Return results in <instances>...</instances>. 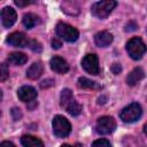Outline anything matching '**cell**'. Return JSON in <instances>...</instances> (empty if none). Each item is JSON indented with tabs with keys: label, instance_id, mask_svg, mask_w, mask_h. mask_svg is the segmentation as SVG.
Listing matches in <instances>:
<instances>
[{
	"label": "cell",
	"instance_id": "1",
	"mask_svg": "<svg viewBox=\"0 0 147 147\" xmlns=\"http://www.w3.org/2000/svg\"><path fill=\"white\" fill-rule=\"evenodd\" d=\"M117 6V2L115 0H100L95 2L92 8V15H94L98 18H106Z\"/></svg>",
	"mask_w": 147,
	"mask_h": 147
},
{
	"label": "cell",
	"instance_id": "2",
	"mask_svg": "<svg viewBox=\"0 0 147 147\" xmlns=\"http://www.w3.org/2000/svg\"><path fill=\"white\" fill-rule=\"evenodd\" d=\"M53 125V132L56 137L59 138H64L67 136H69V133L71 132V125L69 123V121L61 115H56L53 118L52 122Z\"/></svg>",
	"mask_w": 147,
	"mask_h": 147
},
{
	"label": "cell",
	"instance_id": "3",
	"mask_svg": "<svg viewBox=\"0 0 147 147\" xmlns=\"http://www.w3.org/2000/svg\"><path fill=\"white\" fill-rule=\"evenodd\" d=\"M147 47L146 45L144 44V41L138 38V37H134L132 39H130L127 42H126V51L129 53V55L133 59V60H139L142 57V55L145 54Z\"/></svg>",
	"mask_w": 147,
	"mask_h": 147
},
{
	"label": "cell",
	"instance_id": "4",
	"mask_svg": "<svg viewBox=\"0 0 147 147\" xmlns=\"http://www.w3.org/2000/svg\"><path fill=\"white\" fill-rule=\"evenodd\" d=\"M141 114H142V110H141L140 105L137 102H133L126 106L125 108H123V110L119 114V117L125 123H132V122L138 121L141 117Z\"/></svg>",
	"mask_w": 147,
	"mask_h": 147
},
{
	"label": "cell",
	"instance_id": "5",
	"mask_svg": "<svg viewBox=\"0 0 147 147\" xmlns=\"http://www.w3.org/2000/svg\"><path fill=\"white\" fill-rule=\"evenodd\" d=\"M56 33L59 37H61L63 40L72 42L76 41L79 37V32L74 26L67 24V23H57L56 25Z\"/></svg>",
	"mask_w": 147,
	"mask_h": 147
},
{
	"label": "cell",
	"instance_id": "6",
	"mask_svg": "<svg viewBox=\"0 0 147 147\" xmlns=\"http://www.w3.org/2000/svg\"><path fill=\"white\" fill-rule=\"evenodd\" d=\"M116 127V122L110 116H102L98 119L95 130L99 134H109Z\"/></svg>",
	"mask_w": 147,
	"mask_h": 147
},
{
	"label": "cell",
	"instance_id": "7",
	"mask_svg": "<svg viewBox=\"0 0 147 147\" xmlns=\"http://www.w3.org/2000/svg\"><path fill=\"white\" fill-rule=\"evenodd\" d=\"M82 67L84 70L91 75H98L100 71L99 68V60L95 54H87L82 60Z\"/></svg>",
	"mask_w": 147,
	"mask_h": 147
},
{
	"label": "cell",
	"instance_id": "8",
	"mask_svg": "<svg viewBox=\"0 0 147 147\" xmlns=\"http://www.w3.org/2000/svg\"><path fill=\"white\" fill-rule=\"evenodd\" d=\"M29 39L22 32H13L8 36L7 42L14 47H25L29 45Z\"/></svg>",
	"mask_w": 147,
	"mask_h": 147
},
{
	"label": "cell",
	"instance_id": "9",
	"mask_svg": "<svg viewBox=\"0 0 147 147\" xmlns=\"http://www.w3.org/2000/svg\"><path fill=\"white\" fill-rule=\"evenodd\" d=\"M16 11L11 7H5L1 10V22L5 28H10L16 22Z\"/></svg>",
	"mask_w": 147,
	"mask_h": 147
},
{
	"label": "cell",
	"instance_id": "10",
	"mask_svg": "<svg viewBox=\"0 0 147 147\" xmlns=\"http://www.w3.org/2000/svg\"><path fill=\"white\" fill-rule=\"evenodd\" d=\"M17 96L23 102H30L37 98V91L32 86H22L17 91Z\"/></svg>",
	"mask_w": 147,
	"mask_h": 147
},
{
	"label": "cell",
	"instance_id": "11",
	"mask_svg": "<svg viewBox=\"0 0 147 147\" xmlns=\"http://www.w3.org/2000/svg\"><path fill=\"white\" fill-rule=\"evenodd\" d=\"M51 68L53 71L57 72V74H67L69 71V64L67 63V61L60 56H54L51 62Z\"/></svg>",
	"mask_w": 147,
	"mask_h": 147
},
{
	"label": "cell",
	"instance_id": "12",
	"mask_svg": "<svg viewBox=\"0 0 147 147\" xmlns=\"http://www.w3.org/2000/svg\"><path fill=\"white\" fill-rule=\"evenodd\" d=\"M94 41H95L96 46H99V47H107L113 42V36H111V33H109L107 31H101L95 34Z\"/></svg>",
	"mask_w": 147,
	"mask_h": 147
},
{
	"label": "cell",
	"instance_id": "13",
	"mask_svg": "<svg viewBox=\"0 0 147 147\" xmlns=\"http://www.w3.org/2000/svg\"><path fill=\"white\" fill-rule=\"evenodd\" d=\"M144 77H145L144 70H142L141 68H134V69L129 74V76L126 77V83H127V85H130V86H134V85H137Z\"/></svg>",
	"mask_w": 147,
	"mask_h": 147
},
{
	"label": "cell",
	"instance_id": "14",
	"mask_svg": "<svg viewBox=\"0 0 147 147\" xmlns=\"http://www.w3.org/2000/svg\"><path fill=\"white\" fill-rule=\"evenodd\" d=\"M44 71V65L41 62H34L33 64H31V67L26 70V76L30 79H37L41 76Z\"/></svg>",
	"mask_w": 147,
	"mask_h": 147
},
{
	"label": "cell",
	"instance_id": "15",
	"mask_svg": "<svg viewBox=\"0 0 147 147\" xmlns=\"http://www.w3.org/2000/svg\"><path fill=\"white\" fill-rule=\"evenodd\" d=\"M21 144L25 147H44V142L32 136H23L21 138Z\"/></svg>",
	"mask_w": 147,
	"mask_h": 147
},
{
	"label": "cell",
	"instance_id": "16",
	"mask_svg": "<svg viewBox=\"0 0 147 147\" xmlns=\"http://www.w3.org/2000/svg\"><path fill=\"white\" fill-rule=\"evenodd\" d=\"M7 60H8L9 63H11L14 65H22V64H24L28 61V56L25 54H23V53L15 52V53L9 54Z\"/></svg>",
	"mask_w": 147,
	"mask_h": 147
},
{
	"label": "cell",
	"instance_id": "17",
	"mask_svg": "<svg viewBox=\"0 0 147 147\" xmlns=\"http://www.w3.org/2000/svg\"><path fill=\"white\" fill-rule=\"evenodd\" d=\"M77 85L79 88H90V90H99L101 87L96 82H93L86 77H80L77 82Z\"/></svg>",
	"mask_w": 147,
	"mask_h": 147
},
{
	"label": "cell",
	"instance_id": "18",
	"mask_svg": "<svg viewBox=\"0 0 147 147\" xmlns=\"http://www.w3.org/2000/svg\"><path fill=\"white\" fill-rule=\"evenodd\" d=\"M38 23H39V17L32 13L25 14L23 16V24L25 25L26 29H31V28L36 26Z\"/></svg>",
	"mask_w": 147,
	"mask_h": 147
},
{
	"label": "cell",
	"instance_id": "19",
	"mask_svg": "<svg viewBox=\"0 0 147 147\" xmlns=\"http://www.w3.org/2000/svg\"><path fill=\"white\" fill-rule=\"evenodd\" d=\"M74 101V96H72V92L69 90V88H64L61 93V106L62 107H65Z\"/></svg>",
	"mask_w": 147,
	"mask_h": 147
},
{
	"label": "cell",
	"instance_id": "20",
	"mask_svg": "<svg viewBox=\"0 0 147 147\" xmlns=\"http://www.w3.org/2000/svg\"><path fill=\"white\" fill-rule=\"evenodd\" d=\"M67 111L71 115V116H78L82 111V107L78 102H76L75 100L72 102H70L68 106H67Z\"/></svg>",
	"mask_w": 147,
	"mask_h": 147
},
{
	"label": "cell",
	"instance_id": "21",
	"mask_svg": "<svg viewBox=\"0 0 147 147\" xmlns=\"http://www.w3.org/2000/svg\"><path fill=\"white\" fill-rule=\"evenodd\" d=\"M28 47H29L31 51L36 52V53H40V52L42 51V46H41V44H40L39 41L34 40V39L29 41V45H28Z\"/></svg>",
	"mask_w": 147,
	"mask_h": 147
},
{
	"label": "cell",
	"instance_id": "22",
	"mask_svg": "<svg viewBox=\"0 0 147 147\" xmlns=\"http://www.w3.org/2000/svg\"><path fill=\"white\" fill-rule=\"evenodd\" d=\"M0 68H1V75H0V79H1V82H5V80H6V79L9 77V70H8V68H7V65H6L5 63H1Z\"/></svg>",
	"mask_w": 147,
	"mask_h": 147
},
{
	"label": "cell",
	"instance_id": "23",
	"mask_svg": "<svg viewBox=\"0 0 147 147\" xmlns=\"http://www.w3.org/2000/svg\"><path fill=\"white\" fill-rule=\"evenodd\" d=\"M10 114H11V117L14 121H20L22 118V111L20 108H13Z\"/></svg>",
	"mask_w": 147,
	"mask_h": 147
},
{
	"label": "cell",
	"instance_id": "24",
	"mask_svg": "<svg viewBox=\"0 0 147 147\" xmlns=\"http://www.w3.org/2000/svg\"><path fill=\"white\" fill-rule=\"evenodd\" d=\"M36 0H14L15 5L18 6V7H25V6H29L31 3H33Z\"/></svg>",
	"mask_w": 147,
	"mask_h": 147
},
{
	"label": "cell",
	"instance_id": "25",
	"mask_svg": "<svg viewBox=\"0 0 147 147\" xmlns=\"http://www.w3.org/2000/svg\"><path fill=\"white\" fill-rule=\"evenodd\" d=\"M92 145L93 146H110V141H108L107 139H98Z\"/></svg>",
	"mask_w": 147,
	"mask_h": 147
},
{
	"label": "cell",
	"instance_id": "26",
	"mask_svg": "<svg viewBox=\"0 0 147 147\" xmlns=\"http://www.w3.org/2000/svg\"><path fill=\"white\" fill-rule=\"evenodd\" d=\"M137 28H138L137 23L131 21V22H129V23L125 25V31H129V32H131V31H136Z\"/></svg>",
	"mask_w": 147,
	"mask_h": 147
},
{
	"label": "cell",
	"instance_id": "27",
	"mask_svg": "<svg viewBox=\"0 0 147 147\" xmlns=\"http://www.w3.org/2000/svg\"><path fill=\"white\" fill-rule=\"evenodd\" d=\"M110 70L113 71V74L118 75V74L122 71V67H121V64H119V63H114V64L110 67Z\"/></svg>",
	"mask_w": 147,
	"mask_h": 147
},
{
	"label": "cell",
	"instance_id": "28",
	"mask_svg": "<svg viewBox=\"0 0 147 147\" xmlns=\"http://www.w3.org/2000/svg\"><path fill=\"white\" fill-rule=\"evenodd\" d=\"M54 85V80L53 79H45V80H42L41 83H40V87L41 88H47V87H49V86H53Z\"/></svg>",
	"mask_w": 147,
	"mask_h": 147
},
{
	"label": "cell",
	"instance_id": "29",
	"mask_svg": "<svg viewBox=\"0 0 147 147\" xmlns=\"http://www.w3.org/2000/svg\"><path fill=\"white\" fill-rule=\"evenodd\" d=\"M61 46H62V42H61L57 38H55V39L52 40V47H53L54 49H59Z\"/></svg>",
	"mask_w": 147,
	"mask_h": 147
},
{
	"label": "cell",
	"instance_id": "30",
	"mask_svg": "<svg viewBox=\"0 0 147 147\" xmlns=\"http://www.w3.org/2000/svg\"><path fill=\"white\" fill-rule=\"evenodd\" d=\"M1 146H11V147H14L15 145L13 142H10V141H2L1 142Z\"/></svg>",
	"mask_w": 147,
	"mask_h": 147
},
{
	"label": "cell",
	"instance_id": "31",
	"mask_svg": "<svg viewBox=\"0 0 147 147\" xmlns=\"http://www.w3.org/2000/svg\"><path fill=\"white\" fill-rule=\"evenodd\" d=\"M37 106H38L37 101H33V103H32V105H28V108H29L30 110H32V109H33V108H36Z\"/></svg>",
	"mask_w": 147,
	"mask_h": 147
},
{
	"label": "cell",
	"instance_id": "32",
	"mask_svg": "<svg viewBox=\"0 0 147 147\" xmlns=\"http://www.w3.org/2000/svg\"><path fill=\"white\" fill-rule=\"evenodd\" d=\"M106 100H107V96H100V98H99L98 103H105V102H106Z\"/></svg>",
	"mask_w": 147,
	"mask_h": 147
},
{
	"label": "cell",
	"instance_id": "33",
	"mask_svg": "<svg viewBox=\"0 0 147 147\" xmlns=\"http://www.w3.org/2000/svg\"><path fill=\"white\" fill-rule=\"evenodd\" d=\"M144 132H145V134L147 136V123H146L145 126H144Z\"/></svg>",
	"mask_w": 147,
	"mask_h": 147
}]
</instances>
